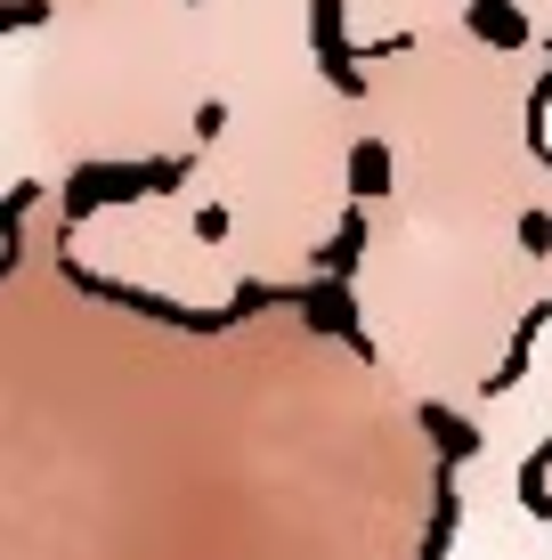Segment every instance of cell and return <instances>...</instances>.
<instances>
[{
	"label": "cell",
	"mask_w": 552,
	"mask_h": 560,
	"mask_svg": "<svg viewBox=\"0 0 552 560\" xmlns=\"http://www.w3.org/2000/svg\"><path fill=\"white\" fill-rule=\"evenodd\" d=\"M187 163H82L66 179V211L82 220V211L98 203H122V196H163V187H179Z\"/></svg>",
	"instance_id": "obj_1"
},
{
	"label": "cell",
	"mask_w": 552,
	"mask_h": 560,
	"mask_svg": "<svg viewBox=\"0 0 552 560\" xmlns=\"http://www.w3.org/2000/svg\"><path fill=\"white\" fill-rule=\"evenodd\" d=\"M480 33H488V42H504V49L528 42V25H520V9H512V0H480Z\"/></svg>",
	"instance_id": "obj_2"
},
{
	"label": "cell",
	"mask_w": 552,
	"mask_h": 560,
	"mask_svg": "<svg viewBox=\"0 0 552 560\" xmlns=\"http://www.w3.org/2000/svg\"><path fill=\"white\" fill-rule=\"evenodd\" d=\"M350 179H357L350 196H383V187H390V154L383 147H357L350 154Z\"/></svg>",
	"instance_id": "obj_3"
},
{
	"label": "cell",
	"mask_w": 552,
	"mask_h": 560,
	"mask_svg": "<svg viewBox=\"0 0 552 560\" xmlns=\"http://www.w3.org/2000/svg\"><path fill=\"white\" fill-rule=\"evenodd\" d=\"M49 16V0H0V33H16V25H42Z\"/></svg>",
	"instance_id": "obj_4"
},
{
	"label": "cell",
	"mask_w": 552,
	"mask_h": 560,
	"mask_svg": "<svg viewBox=\"0 0 552 560\" xmlns=\"http://www.w3.org/2000/svg\"><path fill=\"white\" fill-rule=\"evenodd\" d=\"M520 236H528V253L544 260V244H552V220H544V211H528V220H520Z\"/></svg>",
	"instance_id": "obj_5"
},
{
	"label": "cell",
	"mask_w": 552,
	"mask_h": 560,
	"mask_svg": "<svg viewBox=\"0 0 552 560\" xmlns=\"http://www.w3.org/2000/svg\"><path fill=\"white\" fill-rule=\"evenodd\" d=\"M220 130H227V106H220V98L196 106V139H220Z\"/></svg>",
	"instance_id": "obj_6"
}]
</instances>
